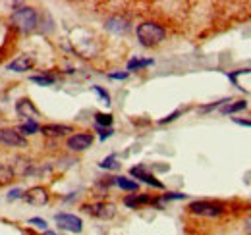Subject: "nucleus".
Masks as SVG:
<instances>
[{"mask_svg": "<svg viewBox=\"0 0 251 235\" xmlns=\"http://www.w3.org/2000/svg\"><path fill=\"white\" fill-rule=\"evenodd\" d=\"M153 64H155V60H151V58H131L127 62V73H129V71L143 70V68H149V66H153Z\"/></svg>", "mask_w": 251, "mask_h": 235, "instance_id": "15", "label": "nucleus"}, {"mask_svg": "<svg viewBox=\"0 0 251 235\" xmlns=\"http://www.w3.org/2000/svg\"><path fill=\"white\" fill-rule=\"evenodd\" d=\"M54 220H56V224L66 230V232H72V234H81V230H83V222H81V218L79 216H75V214H56L54 216Z\"/></svg>", "mask_w": 251, "mask_h": 235, "instance_id": "4", "label": "nucleus"}, {"mask_svg": "<svg viewBox=\"0 0 251 235\" xmlns=\"http://www.w3.org/2000/svg\"><path fill=\"white\" fill-rule=\"evenodd\" d=\"M24 199H25L29 205H35V206H43L49 203L47 189H43V187H33V189H29V191L24 195Z\"/></svg>", "mask_w": 251, "mask_h": 235, "instance_id": "9", "label": "nucleus"}, {"mask_svg": "<svg viewBox=\"0 0 251 235\" xmlns=\"http://www.w3.org/2000/svg\"><path fill=\"white\" fill-rule=\"evenodd\" d=\"M16 110H18V114H24V118H27V119H35L33 116H37L39 112H37V108L33 106L31 100H20L18 102V106H16Z\"/></svg>", "mask_w": 251, "mask_h": 235, "instance_id": "13", "label": "nucleus"}, {"mask_svg": "<svg viewBox=\"0 0 251 235\" xmlns=\"http://www.w3.org/2000/svg\"><path fill=\"white\" fill-rule=\"evenodd\" d=\"M95 129L99 131V137H100V141H104V139H108L114 131H112V127H99V125H95Z\"/></svg>", "mask_w": 251, "mask_h": 235, "instance_id": "23", "label": "nucleus"}, {"mask_svg": "<svg viewBox=\"0 0 251 235\" xmlns=\"http://www.w3.org/2000/svg\"><path fill=\"white\" fill-rule=\"evenodd\" d=\"M246 108H248V102H246V100H236L234 104H226V106H222L220 112H222L224 116H228V114L242 112V110H246Z\"/></svg>", "mask_w": 251, "mask_h": 235, "instance_id": "17", "label": "nucleus"}, {"mask_svg": "<svg viewBox=\"0 0 251 235\" xmlns=\"http://www.w3.org/2000/svg\"><path fill=\"white\" fill-rule=\"evenodd\" d=\"M41 131L49 137H60L66 133H72V127L70 125H60V123H49V125H43Z\"/></svg>", "mask_w": 251, "mask_h": 235, "instance_id": "11", "label": "nucleus"}, {"mask_svg": "<svg viewBox=\"0 0 251 235\" xmlns=\"http://www.w3.org/2000/svg\"><path fill=\"white\" fill-rule=\"evenodd\" d=\"M20 133H25V135H33V133H37L39 131V123L35 121V119H27L20 129H18Z\"/></svg>", "mask_w": 251, "mask_h": 235, "instance_id": "19", "label": "nucleus"}, {"mask_svg": "<svg viewBox=\"0 0 251 235\" xmlns=\"http://www.w3.org/2000/svg\"><path fill=\"white\" fill-rule=\"evenodd\" d=\"M93 145V135L91 133H75L68 139V148L75 150V152H81V150H87V148Z\"/></svg>", "mask_w": 251, "mask_h": 235, "instance_id": "7", "label": "nucleus"}, {"mask_svg": "<svg viewBox=\"0 0 251 235\" xmlns=\"http://www.w3.org/2000/svg\"><path fill=\"white\" fill-rule=\"evenodd\" d=\"M114 183L120 187V189H124V191H137L139 189V183L137 181H133V179H129V177H114Z\"/></svg>", "mask_w": 251, "mask_h": 235, "instance_id": "16", "label": "nucleus"}, {"mask_svg": "<svg viewBox=\"0 0 251 235\" xmlns=\"http://www.w3.org/2000/svg\"><path fill=\"white\" fill-rule=\"evenodd\" d=\"M104 27H106V31H110V33L122 35V33H126V31L129 29V22L126 18H122V16H112V18L106 20Z\"/></svg>", "mask_w": 251, "mask_h": 235, "instance_id": "10", "label": "nucleus"}, {"mask_svg": "<svg viewBox=\"0 0 251 235\" xmlns=\"http://www.w3.org/2000/svg\"><path fill=\"white\" fill-rule=\"evenodd\" d=\"M93 91H95V93H97V94H99V96H100V98H102V102H104L106 106L110 104V94H108V93H106L104 89H102V87H99V85H93Z\"/></svg>", "mask_w": 251, "mask_h": 235, "instance_id": "22", "label": "nucleus"}, {"mask_svg": "<svg viewBox=\"0 0 251 235\" xmlns=\"http://www.w3.org/2000/svg\"><path fill=\"white\" fill-rule=\"evenodd\" d=\"M189 212H193L197 216L217 218L220 214H224V206L219 205V203H211V201H193L189 205Z\"/></svg>", "mask_w": 251, "mask_h": 235, "instance_id": "3", "label": "nucleus"}, {"mask_svg": "<svg viewBox=\"0 0 251 235\" xmlns=\"http://www.w3.org/2000/svg\"><path fill=\"white\" fill-rule=\"evenodd\" d=\"M129 174H131V177H135V179H141L143 183H147V185H151V187H155V189H164L162 181H158V179L153 176V174L145 172V168H143V166H135V168H131V170H129Z\"/></svg>", "mask_w": 251, "mask_h": 235, "instance_id": "8", "label": "nucleus"}, {"mask_svg": "<svg viewBox=\"0 0 251 235\" xmlns=\"http://www.w3.org/2000/svg\"><path fill=\"white\" fill-rule=\"evenodd\" d=\"M31 81L37 83V85H41V87H50V85H54L56 79L52 75H33Z\"/></svg>", "mask_w": 251, "mask_h": 235, "instance_id": "18", "label": "nucleus"}, {"mask_svg": "<svg viewBox=\"0 0 251 235\" xmlns=\"http://www.w3.org/2000/svg\"><path fill=\"white\" fill-rule=\"evenodd\" d=\"M149 203H153L149 195H129L124 199V205L129 206V208H137V206L149 205Z\"/></svg>", "mask_w": 251, "mask_h": 235, "instance_id": "14", "label": "nucleus"}, {"mask_svg": "<svg viewBox=\"0 0 251 235\" xmlns=\"http://www.w3.org/2000/svg\"><path fill=\"white\" fill-rule=\"evenodd\" d=\"M45 235H56L54 232H45Z\"/></svg>", "mask_w": 251, "mask_h": 235, "instance_id": "31", "label": "nucleus"}, {"mask_svg": "<svg viewBox=\"0 0 251 235\" xmlns=\"http://www.w3.org/2000/svg\"><path fill=\"white\" fill-rule=\"evenodd\" d=\"M20 197H22V191H20V189H14V191H10V193H8V199H10V201L20 199Z\"/></svg>", "mask_w": 251, "mask_h": 235, "instance_id": "28", "label": "nucleus"}, {"mask_svg": "<svg viewBox=\"0 0 251 235\" xmlns=\"http://www.w3.org/2000/svg\"><path fill=\"white\" fill-rule=\"evenodd\" d=\"M12 22L22 31H33L39 24V14H37V10L25 6V8H20L12 14Z\"/></svg>", "mask_w": 251, "mask_h": 235, "instance_id": "2", "label": "nucleus"}, {"mask_svg": "<svg viewBox=\"0 0 251 235\" xmlns=\"http://www.w3.org/2000/svg\"><path fill=\"white\" fill-rule=\"evenodd\" d=\"M99 166H100V168H104V170H116V168H118V160H116V156H114V154H110V156H106Z\"/></svg>", "mask_w": 251, "mask_h": 235, "instance_id": "21", "label": "nucleus"}, {"mask_svg": "<svg viewBox=\"0 0 251 235\" xmlns=\"http://www.w3.org/2000/svg\"><path fill=\"white\" fill-rule=\"evenodd\" d=\"M234 121H236L238 125H244V127H251V121H248V119H240V118H234Z\"/></svg>", "mask_w": 251, "mask_h": 235, "instance_id": "29", "label": "nucleus"}, {"mask_svg": "<svg viewBox=\"0 0 251 235\" xmlns=\"http://www.w3.org/2000/svg\"><path fill=\"white\" fill-rule=\"evenodd\" d=\"M83 210H87L89 214H93L100 220H110L116 214V206L110 203H97V205H87L83 206Z\"/></svg>", "mask_w": 251, "mask_h": 235, "instance_id": "6", "label": "nucleus"}, {"mask_svg": "<svg viewBox=\"0 0 251 235\" xmlns=\"http://www.w3.org/2000/svg\"><path fill=\"white\" fill-rule=\"evenodd\" d=\"M127 75H129L127 71H118V73H110L108 77H110V79H126Z\"/></svg>", "mask_w": 251, "mask_h": 235, "instance_id": "27", "label": "nucleus"}, {"mask_svg": "<svg viewBox=\"0 0 251 235\" xmlns=\"http://www.w3.org/2000/svg\"><path fill=\"white\" fill-rule=\"evenodd\" d=\"M188 195H184V193H166L164 197H162V201H184Z\"/></svg>", "mask_w": 251, "mask_h": 235, "instance_id": "24", "label": "nucleus"}, {"mask_svg": "<svg viewBox=\"0 0 251 235\" xmlns=\"http://www.w3.org/2000/svg\"><path fill=\"white\" fill-rule=\"evenodd\" d=\"M180 114H182V112H180V110H176V112H172V114H170V116L162 118V119H160V121H158V123H168V121H174V119H176V118L180 116Z\"/></svg>", "mask_w": 251, "mask_h": 235, "instance_id": "26", "label": "nucleus"}, {"mask_svg": "<svg viewBox=\"0 0 251 235\" xmlns=\"http://www.w3.org/2000/svg\"><path fill=\"white\" fill-rule=\"evenodd\" d=\"M135 33H137V39H139V43L143 47H155L158 43H162L164 37H166L164 27L155 24V22H145V24L137 25Z\"/></svg>", "mask_w": 251, "mask_h": 235, "instance_id": "1", "label": "nucleus"}, {"mask_svg": "<svg viewBox=\"0 0 251 235\" xmlns=\"http://www.w3.org/2000/svg\"><path fill=\"white\" fill-rule=\"evenodd\" d=\"M29 224L37 226L39 230H47V222H45L43 218H31V220H29Z\"/></svg>", "mask_w": 251, "mask_h": 235, "instance_id": "25", "label": "nucleus"}, {"mask_svg": "<svg viewBox=\"0 0 251 235\" xmlns=\"http://www.w3.org/2000/svg\"><path fill=\"white\" fill-rule=\"evenodd\" d=\"M29 68H33V58L31 56H20V58H16L14 62H10L8 64V70L10 71H27Z\"/></svg>", "mask_w": 251, "mask_h": 235, "instance_id": "12", "label": "nucleus"}, {"mask_svg": "<svg viewBox=\"0 0 251 235\" xmlns=\"http://www.w3.org/2000/svg\"><path fill=\"white\" fill-rule=\"evenodd\" d=\"M244 226H246V232H248V235H251V216H248V218H246Z\"/></svg>", "mask_w": 251, "mask_h": 235, "instance_id": "30", "label": "nucleus"}, {"mask_svg": "<svg viewBox=\"0 0 251 235\" xmlns=\"http://www.w3.org/2000/svg\"><path fill=\"white\" fill-rule=\"evenodd\" d=\"M0 145L4 147H25V137L16 129H0Z\"/></svg>", "mask_w": 251, "mask_h": 235, "instance_id": "5", "label": "nucleus"}, {"mask_svg": "<svg viewBox=\"0 0 251 235\" xmlns=\"http://www.w3.org/2000/svg\"><path fill=\"white\" fill-rule=\"evenodd\" d=\"M95 121H97L95 125H99V127H110L112 125V114H100L99 112L95 116Z\"/></svg>", "mask_w": 251, "mask_h": 235, "instance_id": "20", "label": "nucleus"}]
</instances>
